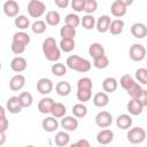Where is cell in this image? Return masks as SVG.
I'll return each mask as SVG.
<instances>
[{
    "instance_id": "6da1fadb",
    "label": "cell",
    "mask_w": 147,
    "mask_h": 147,
    "mask_svg": "<svg viewBox=\"0 0 147 147\" xmlns=\"http://www.w3.org/2000/svg\"><path fill=\"white\" fill-rule=\"evenodd\" d=\"M42 53L45 55V57L51 61V62H55L61 57V49L59 48L56 40L53 37H48L42 41Z\"/></svg>"
},
{
    "instance_id": "7a4b0ae2",
    "label": "cell",
    "mask_w": 147,
    "mask_h": 147,
    "mask_svg": "<svg viewBox=\"0 0 147 147\" xmlns=\"http://www.w3.org/2000/svg\"><path fill=\"white\" fill-rule=\"evenodd\" d=\"M92 79L88 77H83L77 82V99L82 103L87 102L92 98Z\"/></svg>"
},
{
    "instance_id": "3957f363",
    "label": "cell",
    "mask_w": 147,
    "mask_h": 147,
    "mask_svg": "<svg viewBox=\"0 0 147 147\" xmlns=\"http://www.w3.org/2000/svg\"><path fill=\"white\" fill-rule=\"evenodd\" d=\"M67 67L78 72H87L91 70V62L78 55H70L67 59Z\"/></svg>"
},
{
    "instance_id": "277c9868",
    "label": "cell",
    "mask_w": 147,
    "mask_h": 147,
    "mask_svg": "<svg viewBox=\"0 0 147 147\" xmlns=\"http://www.w3.org/2000/svg\"><path fill=\"white\" fill-rule=\"evenodd\" d=\"M46 11V5L39 0H30L28 2V13L33 18H39Z\"/></svg>"
},
{
    "instance_id": "5b68a950",
    "label": "cell",
    "mask_w": 147,
    "mask_h": 147,
    "mask_svg": "<svg viewBox=\"0 0 147 147\" xmlns=\"http://www.w3.org/2000/svg\"><path fill=\"white\" fill-rule=\"evenodd\" d=\"M126 138L132 145H139L146 139V131L140 126L132 127L129 130Z\"/></svg>"
},
{
    "instance_id": "8992f818",
    "label": "cell",
    "mask_w": 147,
    "mask_h": 147,
    "mask_svg": "<svg viewBox=\"0 0 147 147\" xmlns=\"http://www.w3.org/2000/svg\"><path fill=\"white\" fill-rule=\"evenodd\" d=\"M129 56L132 61L140 62L146 57V48L141 44H133L129 49Z\"/></svg>"
},
{
    "instance_id": "52a82bcc",
    "label": "cell",
    "mask_w": 147,
    "mask_h": 147,
    "mask_svg": "<svg viewBox=\"0 0 147 147\" xmlns=\"http://www.w3.org/2000/svg\"><path fill=\"white\" fill-rule=\"evenodd\" d=\"M95 123H96V125L99 127L106 129V127H108V126L111 125V123H113V116L108 111H100L95 116Z\"/></svg>"
},
{
    "instance_id": "ba28073f",
    "label": "cell",
    "mask_w": 147,
    "mask_h": 147,
    "mask_svg": "<svg viewBox=\"0 0 147 147\" xmlns=\"http://www.w3.org/2000/svg\"><path fill=\"white\" fill-rule=\"evenodd\" d=\"M20 11V6L15 0H7L3 3V13L8 17H17Z\"/></svg>"
},
{
    "instance_id": "9c48e42d",
    "label": "cell",
    "mask_w": 147,
    "mask_h": 147,
    "mask_svg": "<svg viewBox=\"0 0 147 147\" xmlns=\"http://www.w3.org/2000/svg\"><path fill=\"white\" fill-rule=\"evenodd\" d=\"M53 82L48 78H40L38 82H37V91L40 93V94H49L52 91H53Z\"/></svg>"
},
{
    "instance_id": "30bf717a",
    "label": "cell",
    "mask_w": 147,
    "mask_h": 147,
    "mask_svg": "<svg viewBox=\"0 0 147 147\" xmlns=\"http://www.w3.org/2000/svg\"><path fill=\"white\" fill-rule=\"evenodd\" d=\"M6 107H7V110L9 113H11V114H18L23 109L22 102H21V100H20L18 96H10L7 100Z\"/></svg>"
},
{
    "instance_id": "8fae6325",
    "label": "cell",
    "mask_w": 147,
    "mask_h": 147,
    "mask_svg": "<svg viewBox=\"0 0 147 147\" xmlns=\"http://www.w3.org/2000/svg\"><path fill=\"white\" fill-rule=\"evenodd\" d=\"M114 140V132L109 129H103L96 134V141L101 146H106Z\"/></svg>"
},
{
    "instance_id": "7c38bea8",
    "label": "cell",
    "mask_w": 147,
    "mask_h": 147,
    "mask_svg": "<svg viewBox=\"0 0 147 147\" xmlns=\"http://www.w3.org/2000/svg\"><path fill=\"white\" fill-rule=\"evenodd\" d=\"M127 7L126 6H124V3L122 2V0H115L113 3H111V6H110V11H111V14L115 16V17H122V16H124L125 14H126V9Z\"/></svg>"
},
{
    "instance_id": "4fadbf2b",
    "label": "cell",
    "mask_w": 147,
    "mask_h": 147,
    "mask_svg": "<svg viewBox=\"0 0 147 147\" xmlns=\"http://www.w3.org/2000/svg\"><path fill=\"white\" fill-rule=\"evenodd\" d=\"M25 85V77L23 75H15L11 77V79L9 80V88L14 92H17L20 90H22Z\"/></svg>"
},
{
    "instance_id": "5bb4252c",
    "label": "cell",
    "mask_w": 147,
    "mask_h": 147,
    "mask_svg": "<svg viewBox=\"0 0 147 147\" xmlns=\"http://www.w3.org/2000/svg\"><path fill=\"white\" fill-rule=\"evenodd\" d=\"M131 33L137 39H142L147 36V26L144 23H134L131 25Z\"/></svg>"
},
{
    "instance_id": "9a60e30c",
    "label": "cell",
    "mask_w": 147,
    "mask_h": 147,
    "mask_svg": "<svg viewBox=\"0 0 147 147\" xmlns=\"http://www.w3.org/2000/svg\"><path fill=\"white\" fill-rule=\"evenodd\" d=\"M110 24H111V20L108 15H101L98 21H96V30L98 32L100 33H105L107 31H109V28H110Z\"/></svg>"
},
{
    "instance_id": "2e32d148",
    "label": "cell",
    "mask_w": 147,
    "mask_h": 147,
    "mask_svg": "<svg viewBox=\"0 0 147 147\" xmlns=\"http://www.w3.org/2000/svg\"><path fill=\"white\" fill-rule=\"evenodd\" d=\"M61 126L67 131H75L78 127V119L75 116H64L61 119Z\"/></svg>"
},
{
    "instance_id": "e0dca14e",
    "label": "cell",
    "mask_w": 147,
    "mask_h": 147,
    "mask_svg": "<svg viewBox=\"0 0 147 147\" xmlns=\"http://www.w3.org/2000/svg\"><path fill=\"white\" fill-rule=\"evenodd\" d=\"M54 100L52 98H42L39 102H38V110L41 113V114H49L52 111V108L54 106Z\"/></svg>"
},
{
    "instance_id": "ac0fdd59",
    "label": "cell",
    "mask_w": 147,
    "mask_h": 147,
    "mask_svg": "<svg viewBox=\"0 0 147 147\" xmlns=\"http://www.w3.org/2000/svg\"><path fill=\"white\" fill-rule=\"evenodd\" d=\"M26 65H28L26 60L24 57H22V56H16L10 62V68L15 72H22V71H24L26 69Z\"/></svg>"
},
{
    "instance_id": "d6986e66",
    "label": "cell",
    "mask_w": 147,
    "mask_h": 147,
    "mask_svg": "<svg viewBox=\"0 0 147 147\" xmlns=\"http://www.w3.org/2000/svg\"><path fill=\"white\" fill-rule=\"evenodd\" d=\"M88 54L93 57V60L105 56V48L100 42H93L88 47Z\"/></svg>"
},
{
    "instance_id": "ffe728a7",
    "label": "cell",
    "mask_w": 147,
    "mask_h": 147,
    "mask_svg": "<svg viewBox=\"0 0 147 147\" xmlns=\"http://www.w3.org/2000/svg\"><path fill=\"white\" fill-rule=\"evenodd\" d=\"M132 123H133V121H132L131 116L127 115V114H122V115H119L116 118V125L121 130H127V129H130L132 126Z\"/></svg>"
},
{
    "instance_id": "44dd1931",
    "label": "cell",
    "mask_w": 147,
    "mask_h": 147,
    "mask_svg": "<svg viewBox=\"0 0 147 147\" xmlns=\"http://www.w3.org/2000/svg\"><path fill=\"white\" fill-rule=\"evenodd\" d=\"M117 86H118V82H117L116 78H114V77H107V78L102 82V90H103V92H106L107 94L115 92V91L117 90Z\"/></svg>"
},
{
    "instance_id": "7402d4cb",
    "label": "cell",
    "mask_w": 147,
    "mask_h": 147,
    "mask_svg": "<svg viewBox=\"0 0 147 147\" xmlns=\"http://www.w3.org/2000/svg\"><path fill=\"white\" fill-rule=\"evenodd\" d=\"M109 103V96L106 92H98L93 96V105L99 108H103Z\"/></svg>"
},
{
    "instance_id": "603a6c76",
    "label": "cell",
    "mask_w": 147,
    "mask_h": 147,
    "mask_svg": "<svg viewBox=\"0 0 147 147\" xmlns=\"http://www.w3.org/2000/svg\"><path fill=\"white\" fill-rule=\"evenodd\" d=\"M126 108H127V110H129V113L131 115H140L142 113L144 106L141 105V102L138 99H131L127 102Z\"/></svg>"
},
{
    "instance_id": "cb8c5ba5",
    "label": "cell",
    "mask_w": 147,
    "mask_h": 147,
    "mask_svg": "<svg viewBox=\"0 0 147 147\" xmlns=\"http://www.w3.org/2000/svg\"><path fill=\"white\" fill-rule=\"evenodd\" d=\"M41 125H42V129L46 132H54L57 129V126H59V122H57V119L55 117L48 116L45 119H42Z\"/></svg>"
},
{
    "instance_id": "d4e9b609",
    "label": "cell",
    "mask_w": 147,
    "mask_h": 147,
    "mask_svg": "<svg viewBox=\"0 0 147 147\" xmlns=\"http://www.w3.org/2000/svg\"><path fill=\"white\" fill-rule=\"evenodd\" d=\"M55 91L60 96H67L71 92V85L65 80H61L55 85Z\"/></svg>"
},
{
    "instance_id": "484cf974",
    "label": "cell",
    "mask_w": 147,
    "mask_h": 147,
    "mask_svg": "<svg viewBox=\"0 0 147 147\" xmlns=\"http://www.w3.org/2000/svg\"><path fill=\"white\" fill-rule=\"evenodd\" d=\"M69 141H70V136H69L67 132L60 131V132H57V133L55 134L54 142H55L56 146H59V147H64V146H67V145L69 144Z\"/></svg>"
},
{
    "instance_id": "4316f807",
    "label": "cell",
    "mask_w": 147,
    "mask_h": 147,
    "mask_svg": "<svg viewBox=\"0 0 147 147\" xmlns=\"http://www.w3.org/2000/svg\"><path fill=\"white\" fill-rule=\"evenodd\" d=\"M61 21V16L59 14V11L56 10H49L46 14V23L51 26H56L60 24Z\"/></svg>"
},
{
    "instance_id": "83f0119b",
    "label": "cell",
    "mask_w": 147,
    "mask_h": 147,
    "mask_svg": "<svg viewBox=\"0 0 147 147\" xmlns=\"http://www.w3.org/2000/svg\"><path fill=\"white\" fill-rule=\"evenodd\" d=\"M65 113H67V108L61 102H55L53 108H52V111H51L52 116L55 117V118H63Z\"/></svg>"
},
{
    "instance_id": "f1b7e54d",
    "label": "cell",
    "mask_w": 147,
    "mask_h": 147,
    "mask_svg": "<svg viewBox=\"0 0 147 147\" xmlns=\"http://www.w3.org/2000/svg\"><path fill=\"white\" fill-rule=\"evenodd\" d=\"M123 29H124V21H122L121 18H116V20L111 21V24L109 28V31L111 34H114V36L121 34L123 32Z\"/></svg>"
},
{
    "instance_id": "f546056e",
    "label": "cell",
    "mask_w": 147,
    "mask_h": 147,
    "mask_svg": "<svg viewBox=\"0 0 147 147\" xmlns=\"http://www.w3.org/2000/svg\"><path fill=\"white\" fill-rule=\"evenodd\" d=\"M72 115L76 118H83V117H85L87 115V107L84 103H82V102L74 105V107H72Z\"/></svg>"
},
{
    "instance_id": "4dcf8cb0",
    "label": "cell",
    "mask_w": 147,
    "mask_h": 147,
    "mask_svg": "<svg viewBox=\"0 0 147 147\" xmlns=\"http://www.w3.org/2000/svg\"><path fill=\"white\" fill-rule=\"evenodd\" d=\"M60 36L62 39H74L76 36V29L64 24L60 30Z\"/></svg>"
},
{
    "instance_id": "1f68e13d",
    "label": "cell",
    "mask_w": 147,
    "mask_h": 147,
    "mask_svg": "<svg viewBox=\"0 0 147 147\" xmlns=\"http://www.w3.org/2000/svg\"><path fill=\"white\" fill-rule=\"evenodd\" d=\"M80 21H82V18H80L77 14H74V13L68 14V15L65 16V18H64L65 25H69V26L75 28V29L80 24Z\"/></svg>"
},
{
    "instance_id": "d6a6232c",
    "label": "cell",
    "mask_w": 147,
    "mask_h": 147,
    "mask_svg": "<svg viewBox=\"0 0 147 147\" xmlns=\"http://www.w3.org/2000/svg\"><path fill=\"white\" fill-rule=\"evenodd\" d=\"M13 41H16V42H20V44L26 46L30 42V36L26 32H24V31H18V32L14 33Z\"/></svg>"
},
{
    "instance_id": "836d02e7",
    "label": "cell",
    "mask_w": 147,
    "mask_h": 147,
    "mask_svg": "<svg viewBox=\"0 0 147 147\" xmlns=\"http://www.w3.org/2000/svg\"><path fill=\"white\" fill-rule=\"evenodd\" d=\"M80 24L83 25L84 29H86V30H92V29L96 25V21H95V17H94L93 15H85V16H83V18H82Z\"/></svg>"
},
{
    "instance_id": "e575fe53",
    "label": "cell",
    "mask_w": 147,
    "mask_h": 147,
    "mask_svg": "<svg viewBox=\"0 0 147 147\" xmlns=\"http://www.w3.org/2000/svg\"><path fill=\"white\" fill-rule=\"evenodd\" d=\"M119 84H121V86L127 92L130 88H132V87L134 86L136 80H134L130 75H123V76L121 77V79H119Z\"/></svg>"
},
{
    "instance_id": "d590c367",
    "label": "cell",
    "mask_w": 147,
    "mask_h": 147,
    "mask_svg": "<svg viewBox=\"0 0 147 147\" xmlns=\"http://www.w3.org/2000/svg\"><path fill=\"white\" fill-rule=\"evenodd\" d=\"M14 24H15L16 28H18V29H21V30H25V29H28V28L30 26V21H29V18H28L26 16H24V15H18V16L15 18Z\"/></svg>"
},
{
    "instance_id": "8d00e7d4",
    "label": "cell",
    "mask_w": 147,
    "mask_h": 147,
    "mask_svg": "<svg viewBox=\"0 0 147 147\" xmlns=\"http://www.w3.org/2000/svg\"><path fill=\"white\" fill-rule=\"evenodd\" d=\"M75 46L76 44L74 39H61L60 41V49L64 53H70L71 51H74Z\"/></svg>"
},
{
    "instance_id": "74e56055",
    "label": "cell",
    "mask_w": 147,
    "mask_h": 147,
    "mask_svg": "<svg viewBox=\"0 0 147 147\" xmlns=\"http://www.w3.org/2000/svg\"><path fill=\"white\" fill-rule=\"evenodd\" d=\"M21 102H22V106L23 108H29L31 107L32 102H33V96L30 92H22L20 95H18Z\"/></svg>"
},
{
    "instance_id": "f35d334b",
    "label": "cell",
    "mask_w": 147,
    "mask_h": 147,
    "mask_svg": "<svg viewBox=\"0 0 147 147\" xmlns=\"http://www.w3.org/2000/svg\"><path fill=\"white\" fill-rule=\"evenodd\" d=\"M51 70H52V74L56 77H62L67 74V67L63 63H54Z\"/></svg>"
},
{
    "instance_id": "ab89813d",
    "label": "cell",
    "mask_w": 147,
    "mask_h": 147,
    "mask_svg": "<svg viewBox=\"0 0 147 147\" xmlns=\"http://www.w3.org/2000/svg\"><path fill=\"white\" fill-rule=\"evenodd\" d=\"M31 30H32V32L36 33V34H41V33H44V32L46 31V22H44V21H41V20H38V21L33 22L32 25H31Z\"/></svg>"
},
{
    "instance_id": "60d3db41",
    "label": "cell",
    "mask_w": 147,
    "mask_h": 147,
    "mask_svg": "<svg viewBox=\"0 0 147 147\" xmlns=\"http://www.w3.org/2000/svg\"><path fill=\"white\" fill-rule=\"evenodd\" d=\"M136 78L140 84L147 85V69L146 68H139L136 70Z\"/></svg>"
},
{
    "instance_id": "b9f144b4",
    "label": "cell",
    "mask_w": 147,
    "mask_h": 147,
    "mask_svg": "<svg viewBox=\"0 0 147 147\" xmlns=\"http://www.w3.org/2000/svg\"><path fill=\"white\" fill-rule=\"evenodd\" d=\"M98 8V2L95 0H85V8L84 11L86 15H92Z\"/></svg>"
},
{
    "instance_id": "7bdbcfd3",
    "label": "cell",
    "mask_w": 147,
    "mask_h": 147,
    "mask_svg": "<svg viewBox=\"0 0 147 147\" xmlns=\"http://www.w3.org/2000/svg\"><path fill=\"white\" fill-rule=\"evenodd\" d=\"M93 65H94L96 69H106V68L109 65V60H108V57L105 55V56H102V57H99V59L93 60Z\"/></svg>"
},
{
    "instance_id": "ee69618b",
    "label": "cell",
    "mask_w": 147,
    "mask_h": 147,
    "mask_svg": "<svg viewBox=\"0 0 147 147\" xmlns=\"http://www.w3.org/2000/svg\"><path fill=\"white\" fill-rule=\"evenodd\" d=\"M0 114H1V116H0V132H5L8 129L9 123L5 116V108L3 107H0Z\"/></svg>"
},
{
    "instance_id": "f6af8a7d",
    "label": "cell",
    "mask_w": 147,
    "mask_h": 147,
    "mask_svg": "<svg viewBox=\"0 0 147 147\" xmlns=\"http://www.w3.org/2000/svg\"><path fill=\"white\" fill-rule=\"evenodd\" d=\"M141 92H142V88H141V86H140L138 83H136L134 86L127 91V93H129V95L131 96V99H138L139 95L141 94Z\"/></svg>"
},
{
    "instance_id": "bcb514c9",
    "label": "cell",
    "mask_w": 147,
    "mask_h": 147,
    "mask_svg": "<svg viewBox=\"0 0 147 147\" xmlns=\"http://www.w3.org/2000/svg\"><path fill=\"white\" fill-rule=\"evenodd\" d=\"M25 47H26V46H24V45H22V44H20V42H16V41H13L11 45H10L11 52H13L14 54H16V55H20V54L24 53Z\"/></svg>"
},
{
    "instance_id": "7dc6e473",
    "label": "cell",
    "mask_w": 147,
    "mask_h": 147,
    "mask_svg": "<svg viewBox=\"0 0 147 147\" xmlns=\"http://www.w3.org/2000/svg\"><path fill=\"white\" fill-rule=\"evenodd\" d=\"M71 8L79 13V11H84V8H85V0H72L71 2Z\"/></svg>"
},
{
    "instance_id": "c3c4849f",
    "label": "cell",
    "mask_w": 147,
    "mask_h": 147,
    "mask_svg": "<svg viewBox=\"0 0 147 147\" xmlns=\"http://www.w3.org/2000/svg\"><path fill=\"white\" fill-rule=\"evenodd\" d=\"M138 100L141 102V105H142L144 107H147V90H142V92H141V94L139 95Z\"/></svg>"
},
{
    "instance_id": "681fc988",
    "label": "cell",
    "mask_w": 147,
    "mask_h": 147,
    "mask_svg": "<svg viewBox=\"0 0 147 147\" xmlns=\"http://www.w3.org/2000/svg\"><path fill=\"white\" fill-rule=\"evenodd\" d=\"M54 3L59 8H67L69 6V0H54Z\"/></svg>"
},
{
    "instance_id": "f907efd6",
    "label": "cell",
    "mask_w": 147,
    "mask_h": 147,
    "mask_svg": "<svg viewBox=\"0 0 147 147\" xmlns=\"http://www.w3.org/2000/svg\"><path fill=\"white\" fill-rule=\"evenodd\" d=\"M77 145H78V147H91L88 140H86V139H79L77 141Z\"/></svg>"
},
{
    "instance_id": "816d5d0a",
    "label": "cell",
    "mask_w": 147,
    "mask_h": 147,
    "mask_svg": "<svg viewBox=\"0 0 147 147\" xmlns=\"http://www.w3.org/2000/svg\"><path fill=\"white\" fill-rule=\"evenodd\" d=\"M0 134H1V141H0V145H3V144H5V140H6V134H5V132H0Z\"/></svg>"
},
{
    "instance_id": "f5cc1de1",
    "label": "cell",
    "mask_w": 147,
    "mask_h": 147,
    "mask_svg": "<svg viewBox=\"0 0 147 147\" xmlns=\"http://www.w3.org/2000/svg\"><path fill=\"white\" fill-rule=\"evenodd\" d=\"M122 2H123V3H124V6H126V7L133 3V1H132V0H122Z\"/></svg>"
},
{
    "instance_id": "db71d44e",
    "label": "cell",
    "mask_w": 147,
    "mask_h": 147,
    "mask_svg": "<svg viewBox=\"0 0 147 147\" xmlns=\"http://www.w3.org/2000/svg\"><path fill=\"white\" fill-rule=\"evenodd\" d=\"M69 147H78V145H77V142H75V144H71Z\"/></svg>"
},
{
    "instance_id": "11a10c76",
    "label": "cell",
    "mask_w": 147,
    "mask_h": 147,
    "mask_svg": "<svg viewBox=\"0 0 147 147\" xmlns=\"http://www.w3.org/2000/svg\"><path fill=\"white\" fill-rule=\"evenodd\" d=\"M25 147H34V146H32V145H28V146H25Z\"/></svg>"
},
{
    "instance_id": "9f6ffc18",
    "label": "cell",
    "mask_w": 147,
    "mask_h": 147,
    "mask_svg": "<svg viewBox=\"0 0 147 147\" xmlns=\"http://www.w3.org/2000/svg\"><path fill=\"white\" fill-rule=\"evenodd\" d=\"M100 147H106V146H100Z\"/></svg>"
},
{
    "instance_id": "6f0895ef",
    "label": "cell",
    "mask_w": 147,
    "mask_h": 147,
    "mask_svg": "<svg viewBox=\"0 0 147 147\" xmlns=\"http://www.w3.org/2000/svg\"><path fill=\"white\" fill-rule=\"evenodd\" d=\"M132 147H136V146H132Z\"/></svg>"
}]
</instances>
